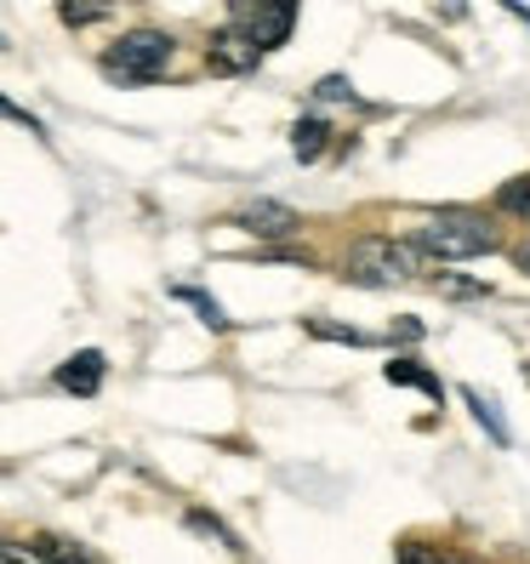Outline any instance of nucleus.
I'll use <instances>...</instances> for the list:
<instances>
[{
  "label": "nucleus",
  "instance_id": "obj_5",
  "mask_svg": "<svg viewBox=\"0 0 530 564\" xmlns=\"http://www.w3.org/2000/svg\"><path fill=\"white\" fill-rule=\"evenodd\" d=\"M206 57H212V69H223V75H246V69H257V63H262V52H257L246 35H235V29L212 35Z\"/></svg>",
  "mask_w": 530,
  "mask_h": 564
},
{
  "label": "nucleus",
  "instance_id": "obj_10",
  "mask_svg": "<svg viewBox=\"0 0 530 564\" xmlns=\"http://www.w3.org/2000/svg\"><path fill=\"white\" fill-rule=\"evenodd\" d=\"M496 212H508V217L530 223V177H513V183L496 188Z\"/></svg>",
  "mask_w": 530,
  "mask_h": 564
},
{
  "label": "nucleus",
  "instance_id": "obj_11",
  "mask_svg": "<svg viewBox=\"0 0 530 564\" xmlns=\"http://www.w3.org/2000/svg\"><path fill=\"white\" fill-rule=\"evenodd\" d=\"M388 382H417V388H428L440 400V377H428L422 365H411V359H388Z\"/></svg>",
  "mask_w": 530,
  "mask_h": 564
},
{
  "label": "nucleus",
  "instance_id": "obj_13",
  "mask_svg": "<svg viewBox=\"0 0 530 564\" xmlns=\"http://www.w3.org/2000/svg\"><path fill=\"white\" fill-rule=\"evenodd\" d=\"M183 296H188V303H194V308H201V319H206L212 330H228V319H223V308L212 303V296H201V291H183Z\"/></svg>",
  "mask_w": 530,
  "mask_h": 564
},
{
  "label": "nucleus",
  "instance_id": "obj_12",
  "mask_svg": "<svg viewBox=\"0 0 530 564\" xmlns=\"http://www.w3.org/2000/svg\"><path fill=\"white\" fill-rule=\"evenodd\" d=\"M468 405L479 411V422L490 427V434H496V445H508V422L502 416H496V400H485V393H468Z\"/></svg>",
  "mask_w": 530,
  "mask_h": 564
},
{
  "label": "nucleus",
  "instance_id": "obj_3",
  "mask_svg": "<svg viewBox=\"0 0 530 564\" xmlns=\"http://www.w3.org/2000/svg\"><path fill=\"white\" fill-rule=\"evenodd\" d=\"M172 35H160V29H131L120 35L109 52H104V75L120 80V86H149L165 75V63H172Z\"/></svg>",
  "mask_w": 530,
  "mask_h": 564
},
{
  "label": "nucleus",
  "instance_id": "obj_17",
  "mask_svg": "<svg viewBox=\"0 0 530 564\" xmlns=\"http://www.w3.org/2000/svg\"><path fill=\"white\" fill-rule=\"evenodd\" d=\"M320 97H348V80H320Z\"/></svg>",
  "mask_w": 530,
  "mask_h": 564
},
{
  "label": "nucleus",
  "instance_id": "obj_2",
  "mask_svg": "<svg viewBox=\"0 0 530 564\" xmlns=\"http://www.w3.org/2000/svg\"><path fill=\"white\" fill-rule=\"evenodd\" d=\"M417 257H440V262H462V257H485L496 246L490 223L474 212H434L417 228Z\"/></svg>",
  "mask_w": 530,
  "mask_h": 564
},
{
  "label": "nucleus",
  "instance_id": "obj_15",
  "mask_svg": "<svg viewBox=\"0 0 530 564\" xmlns=\"http://www.w3.org/2000/svg\"><path fill=\"white\" fill-rule=\"evenodd\" d=\"M314 337H337V343H366V330H354V325H325V319H314Z\"/></svg>",
  "mask_w": 530,
  "mask_h": 564
},
{
  "label": "nucleus",
  "instance_id": "obj_18",
  "mask_svg": "<svg viewBox=\"0 0 530 564\" xmlns=\"http://www.w3.org/2000/svg\"><path fill=\"white\" fill-rule=\"evenodd\" d=\"M513 262H519V269H524V274H530V240H524V246H519V251H513Z\"/></svg>",
  "mask_w": 530,
  "mask_h": 564
},
{
  "label": "nucleus",
  "instance_id": "obj_6",
  "mask_svg": "<svg viewBox=\"0 0 530 564\" xmlns=\"http://www.w3.org/2000/svg\"><path fill=\"white\" fill-rule=\"evenodd\" d=\"M240 228H251L262 240H285V235H296V212L280 206V200H257V206L240 212Z\"/></svg>",
  "mask_w": 530,
  "mask_h": 564
},
{
  "label": "nucleus",
  "instance_id": "obj_7",
  "mask_svg": "<svg viewBox=\"0 0 530 564\" xmlns=\"http://www.w3.org/2000/svg\"><path fill=\"white\" fill-rule=\"evenodd\" d=\"M57 388L80 393V400H86V393H97V388H104V354L86 348V354H75L69 365H57Z\"/></svg>",
  "mask_w": 530,
  "mask_h": 564
},
{
  "label": "nucleus",
  "instance_id": "obj_9",
  "mask_svg": "<svg viewBox=\"0 0 530 564\" xmlns=\"http://www.w3.org/2000/svg\"><path fill=\"white\" fill-rule=\"evenodd\" d=\"M325 143H331L325 120H296V138H291L296 160H320V154H325Z\"/></svg>",
  "mask_w": 530,
  "mask_h": 564
},
{
  "label": "nucleus",
  "instance_id": "obj_16",
  "mask_svg": "<svg viewBox=\"0 0 530 564\" xmlns=\"http://www.w3.org/2000/svg\"><path fill=\"white\" fill-rule=\"evenodd\" d=\"M0 564H41L29 547H12V542H0Z\"/></svg>",
  "mask_w": 530,
  "mask_h": 564
},
{
  "label": "nucleus",
  "instance_id": "obj_8",
  "mask_svg": "<svg viewBox=\"0 0 530 564\" xmlns=\"http://www.w3.org/2000/svg\"><path fill=\"white\" fill-rule=\"evenodd\" d=\"M29 553H35L41 564H104L97 553H86L80 542H63V536H35V542H29Z\"/></svg>",
  "mask_w": 530,
  "mask_h": 564
},
{
  "label": "nucleus",
  "instance_id": "obj_4",
  "mask_svg": "<svg viewBox=\"0 0 530 564\" xmlns=\"http://www.w3.org/2000/svg\"><path fill=\"white\" fill-rule=\"evenodd\" d=\"M291 23H296V7L285 0H240V7H228V29L246 35L257 52H274L291 41Z\"/></svg>",
  "mask_w": 530,
  "mask_h": 564
},
{
  "label": "nucleus",
  "instance_id": "obj_14",
  "mask_svg": "<svg viewBox=\"0 0 530 564\" xmlns=\"http://www.w3.org/2000/svg\"><path fill=\"white\" fill-rule=\"evenodd\" d=\"M57 18H63V23H75V29H80V23H104V18H109V7H63Z\"/></svg>",
  "mask_w": 530,
  "mask_h": 564
},
{
  "label": "nucleus",
  "instance_id": "obj_1",
  "mask_svg": "<svg viewBox=\"0 0 530 564\" xmlns=\"http://www.w3.org/2000/svg\"><path fill=\"white\" fill-rule=\"evenodd\" d=\"M422 269V257L411 240H388V235H366V240H354L348 257H343V274L354 285H405L417 280Z\"/></svg>",
  "mask_w": 530,
  "mask_h": 564
},
{
  "label": "nucleus",
  "instance_id": "obj_19",
  "mask_svg": "<svg viewBox=\"0 0 530 564\" xmlns=\"http://www.w3.org/2000/svg\"><path fill=\"white\" fill-rule=\"evenodd\" d=\"M451 564H468V558H451Z\"/></svg>",
  "mask_w": 530,
  "mask_h": 564
}]
</instances>
